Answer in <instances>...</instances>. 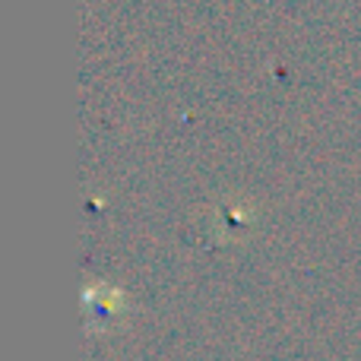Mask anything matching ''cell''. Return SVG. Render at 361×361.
<instances>
[{
	"label": "cell",
	"mask_w": 361,
	"mask_h": 361,
	"mask_svg": "<svg viewBox=\"0 0 361 361\" xmlns=\"http://www.w3.org/2000/svg\"><path fill=\"white\" fill-rule=\"evenodd\" d=\"M86 311H89V320H102V330H105L108 320L121 317L124 314V292L108 282H89L86 286Z\"/></svg>",
	"instance_id": "cell-1"
}]
</instances>
